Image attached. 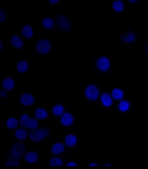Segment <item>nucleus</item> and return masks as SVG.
<instances>
[{
	"mask_svg": "<svg viewBox=\"0 0 148 169\" xmlns=\"http://www.w3.org/2000/svg\"><path fill=\"white\" fill-rule=\"evenodd\" d=\"M14 135H15V137L18 139L20 141H24L28 137V132L25 129L21 128V129H18L15 131Z\"/></svg>",
	"mask_w": 148,
	"mask_h": 169,
	"instance_id": "18",
	"label": "nucleus"
},
{
	"mask_svg": "<svg viewBox=\"0 0 148 169\" xmlns=\"http://www.w3.org/2000/svg\"><path fill=\"white\" fill-rule=\"evenodd\" d=\"M11 42L12 45L17 49H20L24 46V41L19 35H13L11 38Z\"/></svg>",
	"mask_w": 148,
	"mask_h": 169,
	"instance_id": "12",
	"label": "nucleus"
},
{
	"mask_svg": "<svg viewBox=\"0 0 148 169\" xmlns=\"http://www.w3.org/2000/svg\"><path fill=\"white\" fill-rule=\"evenodd\" d=\"M57 24L60 30L63 31H68L71 28V22L68 18L64 14H58L57 16Z\"/></svg>",
	"mask_w": 148,
	"mask_h": 169,
	"instance_id": "4",
	"label": "nucleus"
},
{
	"mask_svg": "<svg viewBox=\"0 0 148 169\" xmlns=\"http://www.w3.org/2000/svg\"><path fill=\"white\" fill-rule=\"evenodd\" d=\"M19 162L17 160V159L12 158L9 159L7 163H6V166H19Z\"/></svg>",
	"mask_w": 148,
	"mask_h": 169,
	"instance_id": "29",
	"label": "nucleus"
},
{
	"mask_svg": "<svg viewBox=\"0 0 148 169\" xmlns=\"http://www.w3.org/2000/svg\"><path fill=\"white\" fill-rule=\"evenodd\" d=\"M66 166H76L77 164L74 161H70V162L67 163Z\"/></svg>",
	"mask_w": 148,
	"mask_h": 169,
	"instance_id": "32",
	"label": "nucleus"
},
{
	"mask_svg": "<svg viewBox=\"0 0 148 169\" xmlns=\"http://www.w3.org/2000/svg\"><path fill=\"white\" fill-rule=\"evenodd\" d=\"M2 86L6 90H11L15 86L14 80L11 77H7L2 81Z\"/></svg>",
	"mask_w": 148,
	"mask_h": 169,
	"instance_id": "15",
	"label": "nucleus"
},
{
	"mask_svg": "<svg viewBox=\"0 0 148 169\" xmlns=\"http://www.w3.org/2000/svg\"><path fill=\"white\" fill-rule=\"evenodd\" d=\"M130 103L125 99H123L120 101L118 105V108L121 112H126L130 108Z\"/></svg>",
	"mask_w": 148,
	"mask_h": 169,
	"instance_id": "20",
	"label": "nucleus"
},
{
	"mask_svg": "<svg viewBox=\"0 0 148 169\" xmlns=\"http://www.w3.org/2000/svg\"><path fill=\"white\" fill-rule=\"evenodd\" d=\"M30 120L29 116L27 114H24L22 115L20 119V124L22 127H26L28 123V121Z\"/></svg>",
	"mask_w": 148,
	"mask_h": 169,
	"instance_id": "28",
	"label": "nucleus"
},
{
	"mask_svg": "<svg viewBox=\"0 0 148 169\" xmlns=\"http://www.w3.org/2000/svg\"><path fill=\"white\" fill-rule=\"evenodd\" d=\"M7 126L10 129H14L17 127L20 122L14 117H11L7 121Z\"/></svg>",
	"mask_w": 148,
	"mask_h": 169,
	"instance_id": "22",
	"label": "nucleus"
},
{
	"mask_svg": "<svg viewBox=\"0 0 148 169\" xmlns=\"http://www.w3.org/2000/svg\"><path fill=\"white\" fill-rule=\"evenodd\" d=\"M17 71L20 73H25L28 70V62L24 60H21L18 62L16 65Z\"/></svg>",
	"mask_w": 148,
	"mask_h": 169,
	"instance_id": "19",
	"label": "nucleus"
},
{
	"mask_svg": "<svg viewBox=\"0 0 148 169\" xmlns=\"http://www.w3.org/2000/svg\"><path fill=\"white\" fill-rule=\"evenodd\" d=\"M124 95V94L123 91L119 88L114 89L111 93V96L112 98L116 100H121L123 98Z\"/></svg>",
	"mask_w": 148,
	"mask_h": 169,
	"instance_id": "23",
	"label": "nucleus"
},
{
	"mask_svg": "<svg viewBox=\"0 0 148 169\" xmlns=\"http://www.w3.org/2000/svg\"><path fill=\"white\" fill-rule=\"evenodd\" d=\"M96 64L98 70L102 72H107L111 67V61L107 57H100L96 60Z\"/></svg>",
	"mask_w": 148,
	"mask_h": 169,
	"instance_id": "5",
	"label": "nucleus"
},
{
	"mask_svg": "<svg viewBox=\"0 0 148 169\" xmlns=\"http://www.w3.org/2000/svg\"><path fill=\"white\" fill-rule=\"evenodd\" d=\"M20 101L23 105L28 106L32 105L34 103V102L35 101V98H34V97L32 95V94H30L28 93H25L21 95Z\"/></svg>",
	"mask_w": 148,
	"mask_h": 169,
	"instance_id": "7",
	"label": "nucleus"
},
{
	"mask_svg": "<svg viewBox=\"0 0 148 169\" xmlns=\"http://www.w3.org/2000/svg\"><path fill=\"white\" fill-rule=\"evenodd\" d=\"M59 2V0H50L49 1V2L53 4H57Z\"/></svg>",
	"mask_w": 148,
	"mask_h": 169,
	"instance_id": "33",
	"label": "nucleus"
},
{
	"mask_svg": "<svg viewBox=\"0 0 148 169\" xmlns=\"http://www.w3.org/2000/svg\"><path fill=\"white\" fill-rule=\"evenodd\" d=\"M65 150V147L62 143L57 142L53 144L51 148L52 153L55 155H59L63 153Z\"/></svg>",
	"mask_w": 148,
	"mask_h": 169,
	"instance_id": "11",
	"label": "nucleus"
},
{
	"mask_svg": "<svg viewBox=\"0 0 148 169\" xmlns=\"http://www.w3.org/2000/svg\"><path fill=\"white\" fill-rule=\"evenodd\" d=\"M64 142L66 145L69 148H73L78 142V138L74 134H68L64 138Z\"/></svg>",
	"mask_w": 148,
	"mask_h": 169,
	"instance_id": "10",
	"label": "nucleus"
},
{
	"mask_svg": "<svg viewBox=\"0 0 148 169\" xmlns=\"http://www.w3.org/2000/svg\"><path fill=\"white\" fill-rule=\"evenodd\" d=\"M33 29L32 28L31 25L26 24L22 28V34L25 37L29 39L32 37L33 35Z\"/></svg>",
	"mask_w": 148,
	"mask_h": 169,
	"instance_id": "16",
	"label": "nucleus"
},
{
	"mask_svg": "<svg viewBox=\"0 0 148 169\" xmlns=\"http://www.w3.org/2000/svg\"><path fill=\"white\" fill-rule=\"evenodd\" d=\"M63 106L61 104H57L54 106L52 109L53 113L56 116H62L64 114Z\"/></svg>",
	"mask_w": 148,
	"mask_h": 169,
	"instance_id": "21",
	"label": "nucleus"
},
{
	"mask_svg": "<svg viewBox=\"0 0 148 169\" xmlns=\"http://www.w3.org/2000/svg\"><path fill=\"white\" fill-rule=\"evenodd\" d=\"M89 166H98V164L95 162H92L89 164Z\"/></svg>",
	"mask_w": 148,
	"mask_h": 169,
	"instance_id": "34",
	"label": "nucleus"
},
{
	"mask_svg": "<svg viewBox=\"0 0 148 169\" xmlns=\"http://www.w3.org/2000/svg\"><path fill=\"white\" fill-rule=\"evenodd\" d=\"M112 165L111 164H106L105 166H111Z\"/></svg>",
	"mask_w": 148,
	"mask_h": 169,
	"instance_id": "37",
	"label": "nucleus"
},
{
	"mask_svg": "<svg viewBox=\"0 0 148 169\" xmlns=\"http://www.w3.org/2000/svg\"><path fill=\"white\" fill-rule=\"evenodd\" d=\"M42 23L43 26L46 29H51L54 25V21L53 18L49 17L44 18L43 19Z\"/></svg>",
	"mask_w": 148,
	"mask_h": 169,
	"instance_id": "24",
	"label": "nucleus"
},
{
	"mask_svg": "<svg viewBox=\"0 0 148 169\" xmlns=\"http://www.w3.org/2000/svg\"><path fill=\"white\" fill-rule=\"evenodd\" d=\"M50 165L51 166H62L63 165V160L60 157H54L51 158L49 161Z\"/></svg>",
	"mask_w": 148,
	"mask_h": 169,
	"instance_id": "25",
	"label": "nucleus"
},
{
	"mask_svg": "<svg viewBox=\"0 0 148 169\" xmlns=\"http://www.w3.org/2000/svg\"><path fill=\"white\" fill-rule=\"evenodd\" d=\"M38 125V122L37 120L35 118H30L28 123L27 124L26 127L28 129L33 130L36 129Z\"/></svg>",
	"mask_w": 148,
	"mask_h": 169,
	"instance_id": "27",
	"label": "nucleus"
},
{
	"mask_svg": "<svg viewBox=\"0 0 148 169\" xmlns=\"http://www.w3.org/2000/svg\"><path fill=\"white\" fill-rule=\"evenodd\" d=\"M130 2H137V1L136 0H131Z\"/></svg>",
	"mask_w": 148,
	"mask_h": 169,
	"instance_id": "36",
	"label": "nucleus"
},
{
	"mask_svg": "<svg viewBox=\"0 0 148 169\" xmlns=\"http://www.w3.org/2000/svg\"><path fill=\"white\" fill-rule=\"evenodd\" d=\"M85 95L88 99L91 101H95L99 98L100 89L95 84H88L85 89Z\"/></svg>",
	"mask_w": 148,
	"mask_h": 169,
	"instance_id": "2",
	"label": "nucleus"
},
{
	"mask_svg": "<svg viewBox=\"0 0 148 169\" xmlns=\"http://www.w3.org/2000/svg\"><path fill=\"white\" fill-rule=\"evenodd\" d=\"M112 7L115 11H123L124 8V3L121 0H116L112 4Z\"/></svg>",
	"mask_w": 148,
	"mask_h": 169,
	"instance_id": "26",
	"label": "nucleus"
},
{
	"mask_svg": "<svg viewBox=\"0 0 148 169\" xmlns=\"http://www.w3.org/2000/svg\"><path fill=\"white\" fill-rule=\"evenodd\" d=\"M74 122L73 116L70 113H64L60 117V122L64 126H70Z\"/></svg>",
	"mask_w": 148,
	"mask_h": 169,
	"instance_id": "8",
	"label": "nucleus"
},
{
	"mask_svg": "<svg viewBox=\"0 0 148 169\" xmlns=\"http://www.w3.org/2000/svg\"><path fill=\"white\" fill-rule=\"evenodd\" d=\"M25 151V146L22 143H16L13 145L11 151V155L13 158H20Z\"/></svg>",
	"mask_w": 148,
	"mask_h": 169,
	"instance_id": "6",
	"label": "nucleus"
},
{
	"mask_svg": "<svg viewBox=\"0 0 148 169\" xmlns=\"http://www.w3.org/2000/svg\"><path fill=\"white\" fill-rule=\"evenodd\" d=\"M0 95H1V97L4 98L5 97H7V92L6 90H1V92H0Z\"/></svg>",
	"mask_w": 148,
	"mask_h": 169,
	"instance_id": "31",
	"label": "nucleus"
},
{
	"mask_svg": "<svg viewBox=\"0 0 148 169\" xmlns=\"http://www.w3.org/2000/svg\"><path fill=\"white\" fill-rule=\"evenodd\" d=\"M100 101L102 105L105 107H109L113 103L112 97L107 93H103L100 95Z\"/></svg>",
	"mask_w": 148,
	"mask_h": 169,
	"instance_id": "9",
	"label": "nucleus"
},
{
	"mask_svg": "<svg viewBox=\"0 0 148 169\" xmlns=\"http://www.w3.org/2000/svg\"><path fill=\"white\" fill-rule=\"evenodd\" d=\"M48 116L47 112L45 109L42 107H38L35 111V116L38 120H42L45 119Z\"/></svg>",
	"mask_w": 148,
	"mask_h": 169,
	"instance_id": "17",
	"label": "nucleus"
},
{
	"mask_svg": "<svg viewBox=\"0 0 148 169\" xmlns=\"http://www.w3.org/2000/svg\"><path fill=\"white\" fill-rule=\"evenodd\" d=\"M38 154L37 152L30 151L25 156V160L29 163H34L38 161Z\"/></svg>",
	"mask_w": 148,
	"mask_h": 169,
	"instance_id": "14",
	"label": "nucleus"
},
{
	"mask_svg": "<svg viewBox=\"0 0 148 169\" xmlns=\"http://www.w3.org/2000/svg\"><path fill=\"white\" fill-rule=\"evenodd\" d=\"M2 42H0V48H1V49H2Z\"/></svg>",
	"mask_w": 148,
	"mask_h": 169,
	"instance_id": "35",
	"label": "nucleus"
},
{
	"mask_svg": "<svg viewBox=\"0 0 148 169\" xmlns=\"http://www.w3.org/2000/svg\"><path fill=\"white\" fill-rule=\"evenodd\" d=\"M6 16H7V14H6L5 11L3 9H1L0 11V21L1 22H3L5 20Z\"/></svg>",
	"mask_w": 148,
	"mask_h": 169,
	"instance_id": "30",
	"label": "nucleus"
},
{
	"mask_svg": "<svg viewBox=\"0 0 148 169\" xmlns=\"http://www.w3.org/2000/svg\"><path fill=\"white\" fill-rule=\"evenodd\" d=\"M51 43L48 39H40L35 45V48L37 51L41 54L49 53L51 49Z\"/></svg>",
	"mask_w": 148,
	"mask_h": 169,
	"instance_id": "3",
	"label": "nucleus"
},
{
	"mask_svg": "<svg viewBox=\"0 0 148 169\" xmlns=\"http://www.w3.org/2000/svg\"><path fill=\"white\" fill-rule=\"evenodd\" d=\"M121 40L125 43H132L134 42L136 39V36L134 33L132 32H127L124 33L121 37Z\"/></svg>",
	"mask_w": 148,
	"mask_h": 169,
	"instance_id": "13",
	"label": "nucleus"
},
{
	"mask_svg": "<svg viewBox=\"0 0 148 169\" xmlns=\"http://www.w3.org/2000/svg\"><path fill=\"white\" fill-rule=\"evenodd\" d=\"M49 131L45 128H41L32 130L28 134L29 138L34 142L42 141L48 137Z\"/></svg>",
	"mask_w": 148,
	"mask_h": 169,
	"instance_id": "1",
	"label": "nucleus"
}]
</instances>
